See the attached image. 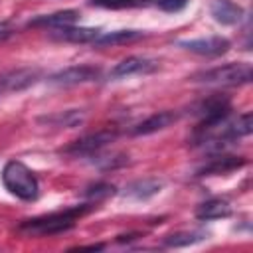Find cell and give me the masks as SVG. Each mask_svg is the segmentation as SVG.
Instances as JSON below:
<instances>
[{"label": "cell", "mask_w": 253, "mask_h": 253, "mask_svg": "<svg viewBox=\"0 0 253 253\" xmlns=\"http://www.w3.org/2000/svg\"><path fill=\"white\" fill-rule=\"evenodd\" d=\"M93 4L103 8H130L136 6L138 0H93Z\"/></svg>", "instance_id": "44dd1931"}, {"label": "cell", "mask_w": 253, "mask_h": 253, "mask_svg": "<svg viewBox=\"0 0 253 253\" xmlns=\"http://www.w3.org/2000/svg\"><path fill=\"white\" fill-rule=\"evenodd\" d=\"M251 130H253V125H251V113H243V115L237 117L235 121H227V126H225V138H227V140H235V138H241V136L251 134Z\"/></svg>", "instance_id": "e0dca14e"}, {"label": "cell", "mask_w": 253, "mask_h": 253, "mask_svg": "<svg viewBox=\"0 0 253 253\" xmlns=\"http://www.w3.org/2000/svg\"><path fill=\"white\" fill-rule=\"evenodd\" d=\"M12 34H14V26L10 22H6V20H0V42L10 38Z\"/></svg>", "instance_id": "603a6c76"}, {"label": "cell", "mask_w": 253, "mask_h": 253, "mask_svg": "<svg viewBox=\"0 0 253 253\" xmlns=\"http://www.w3.org/2000/svg\"><path fill=\"white\" fill-rule=\"evenodd\" d=\"M115 136H117V132H113V130H99L95 134H87V136L71 142L69 146L63 148V152L71 154V156H89V154L99 152L109 142H113Z\"/></svg>", "instance_id": "5b68a950"}, {"label": "cell", "mask_w": 253, "mask_h": 253, "mask_svg": "<svg viewBox=\"0 0 253 253\" xmlns=\"http://www.w3.org/2000/svg\"><path fill=\"white\" fill-rule=\"evenodd\" d=\"M113 186H109V184H97V186H93L91 188V192H89V196L91 198H101V196H109V194H113Z\"/></svg>", "instance_id": "7402d4cb"}, {"label": "cell", "mask_w": 253, "mask_h": 253, "mask_svg": "<svg viewBox=\"0 0 253 253\" xmlns=\"http://www.w3.org/2000/svg\"><path fill=\"white\" fill-rule=\"evenodd\" d=\"M45 123H51V125H57V126H75L77 123H81V115L75 113V111H67V113L47 117Z\"/></svg>", "instance_id": "ffe728a7"}, {"label": "cell", "mask_w": 253, "mask_h": 253, "mask_svg": "<svg viewBox=\"0 0 253 253\" xmlns=\"http://www.w3.org/2000/svg\"><path fill=\"white\" fill-rule=\"evenodd\" d=\"M204 231H178V233H172L164 239L166 245L170 247H182V245H190V243H196V241H202L204 239Z\"/></svg>", "instance_id": "ac0fdd59"}, {"label": "cell", "mask_w": 253, "mask_h": 253, "mask_svg": "<svg viewBox=\"0 0 253 253\" xmlns=\"http://www.w3.org/2000/svg\"><path fill=\"white\" fill-rule=\"evenodd\" d=\"M101 36L99 28H77V26H59L51 28V38L61 40V42H71V43H93Z\"/></svg>", "instance_id": "9c48e42d"}, {"label": "cell", "mask_w": 253, "mask_h": 253, "mask_svg": "<svg viewBox=\"0 0 253 253\" xmlns=\"http://www.w3.org/2000/svg\"><path fill=\"white\" fill-rule=\"evenodd\" d=\"M158 67V63L154 59H148V57H138V55H132V57H126L123 61H119L113 69H111V77L113 79H121V77H128V75H138V73H150Z\"/></svg>", "instance_id": "ba28073f"}, {"label": "cell", "mask_w": 253, "mask_h": 253, "mask_svg": "<svg viewBox=\"0 0 253 253\" xmlns=\"http://www.w3.org/2000/svg\"><path fill=\"white\" fill-rule=\"evenodd\" d=\"M142 38V32H136V30H117V32H107L93 42L95 45H121V43H130V42H136Z\"/></svg>", "instance_id": "5bb4252c"}, {"label": "cell", "mask_w": 253, "mask_h": 253, "mask_svg": "<svg viewBox=\"0 0 253 253\" xmlns=\"http://www.w3.org/2000/svg\"><path fill=\"white\" fill-rule=\"evenodd\" d=\"M180 45L192 53L198 55H206V57H215L221 55L229 49V40L221 38V36H208V38H198V40H184L180 42Z\"/></svg>", "instance_id": "8992f818"}, {"label": "cell", "mask_w": 253, "mask_h": 253, "mask_svg": "<svg viewBox=\"0 0 253 253\" xmlns=\"http://www.w3.org/2000/svg\"><path fill=\"white\" fill-rule=\"evenodd\" d=\"M138 4L154 6V8H160L164 12H178L188 4V0H138Z\"/></svg>", "instance_id": "d6986e66"}, {"label": "cell", "mask_w": 253, "mask_h": 253, "mask_svg": "<svg viewBox=\"0 0 253 253\" xmlns=\"http://www.w3.org/2000/svg\"><path fill=\"white\" fill-rule=\"evenodd\" d=\"M99 77V69L91 65H73L67 69H61L49 77L51 83L55 85H79L87 81H95Z\"/></svg>", "instance_id": "52a82bcc"}, {"label": "cell", "mask_w": 253, "mask_h": 253, "mask_svg": "<svg viewBox=\"0 0 253 253\" xmlns=\"http://www.w3.org/2000/svg\"><path fill=\"white\" fill-rule=\"evenodd\" d=\"M251 75H253L251 63L237 61V63H225V65L196 73L192 79L206 85H243L251 81Z\"/></svg>", "instance_id": "3957f363"}, {"label": "cell", "mask_w": 253, "mask_h": 253, "mask_svg": "<svg viewBox=\"0 0 253 253\" xmlns=\"http://www.w3.org/2000/svg\"><path fill=\"white\" fill-rule=\"evenodd\" d=\"M93 206L91 204H85V206H75V208H69L65 211H55V213H47V215H40V217H34V219H26L18 225V231L24 233V235H38V237H43V235H55V233H61V231H67L75 225V221L85 215Z\"/></svg>", "instance_id": "6da1fadb"}, {"label": "cell", "mask_w": 253, "mask_h": 253, "mask_svg": "<svg viewBox=\"0 0 253 253\" xmlns=\"http://www.w3.org/2000/svg\"><path fill=\"white\" fill-rule=\"evenodd\" d=\"M162 188V182L160 180H154V178H146V180H136L132 182L130 186H126V196H132V198H138V200H144L148 196H154L156 192H160Z\"/></svg>", "instance_id": "2e32d148"}, {"label": "cell", "mask_w": 253, "mask_h": 253, "mask_svg": "<svg viewBox=\"0 0 253 253\" xmlns=\"http://www.w3.org/2000/svg\"><path fill=\"white\" fill-rule=\"evenodd\" d=\"M210 10H211L213 20L219 24H225V26L237 24L243 18V8L231 0H213Z\"/></svg>", "instance_id": "30bf717a"}, {"label": "cell", "mask_w": 253, "mask_h": 253, "mask_svg": "<svg viewBox=\"0 0 253 253\" xmlns=\"http://www.w3.org/2000/svg\"><path fill=\"white\" fill-rule=\"evenodd\" d=\"M2 184L10 194H14L16 198L26 200V202L36 200L38 192H40L38 178L20 160H8L6 162L4 170H2Z\"/></svg>", "instance_id": "7a4b0ae2"}, {"label": "cell", "mask_w": 253, "mask_h": 253, "mask_svg": "<svg viewBox=\"0 0 253 253\" xmlns=\"http://www.w3.org/2000/svg\"><path fill=\"white\" fill-rule=\"evenodd\" d=\"M245 164V160L243 158H235V156H217V158H213L208 166H204L202 170H200V174L204 176V174H225V172H231V170H235V168H239V166H243Z\"/></svg>", "instance_id": "9a60e30c"}, {"label": "cell", "mask_w": 253, "mask_h": 253, "mask_svg": "<svg viewBox=\"0 0 253 253\" xmlns=\"http://www.w3.org/2000/svg\"><path fill=\"white\" fill-rule=\"evenodd\" d=\"M79 18L77 10H61V12H53V14H45V16H38L34 20H30V26H47V28H59V26H69Z\"/></svg>", "instance_id": "4fadbf2b"}, {"label": "cell", "mask_w": 253, "mask_h": 253, "mask_svg": "<svg viewBox=\"0 0 253 253\" xmlns=\"http://www.w3.org/2000/svg\"><path fill=\"white\" fill-rule=\"evenodd\" d=\"M176 119H178L176 113H172V111H160V113L148 117L146 121H142V123L134 128V134H150V132L162 130V128H166L168 125H172Z\"/></svg>", "instance_id": "7c38bea8"}, {"label": "cell", "mask_w": 253, "mask_h": 253, "mask_svg": "<svg viewBox=\"0 0 253 253\" xmlns=\"http://www.w3.org/2000/svg\"><path fill=\"white\" fill-rule=\"evenodd\" d=\"M42 77V71L38 67H18L10 69L0 75V95L4 93H14V91H24L38 83Z\"/></svg>", "instance_id": "277c9868"}, {"label": "cell", "mask_w": 253, "mask_h": 253, "mask_svg": "<svg viewBox=\"0 0 253 253\" xmlns=\"http://www.w3.org/2000/svg\"><path fill=\"white\" fill-rule=\"evenodd\" d=\"M229 213H231V206H229V202H225V200H221V198L206 200V202L200 204L198 210H196V217L202 219V221L227 217Z\"/></svg>", "instance_id": "8fae6325"}]
</instances>
